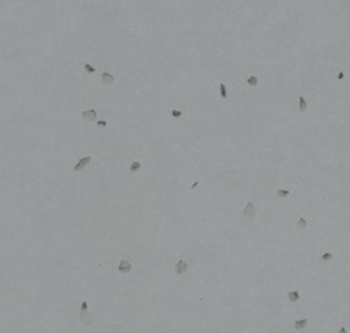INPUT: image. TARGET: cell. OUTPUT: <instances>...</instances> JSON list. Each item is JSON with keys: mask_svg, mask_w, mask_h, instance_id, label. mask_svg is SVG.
I'll return each instance as SVG.
<instances>
[{"mask_svg": "<svg viewBox=\"0 0 350 333\" xmlns=\"http://www.w3.org/2000/svg\"><path fill=\"white\" fill-rule=\"evenodd\" d=\"M80 321L84 326H91L93 324V313H90L88 309L80 311Z\"/></svg>", "mask_w": 350, "mask_h": 333, "instance_id": "obj_1", "label": "cell"}, {"mask_svg": "<svg viewBox=\"0 0 350 333\" xmlns=\"http://www.w3.org/2000/svg\"><path fill=\"white\" fill-rule=\"evenodd\" d=\"M186 271H188V264H186L183 259H180L176 263V265H175V273H176L178 276H180V274H184Z\"/></svg>", "mask_w": 350, "mask_h": 333, "instance_id": "obj_2", "label": "cell"}, {"mask_svg": "<svg viewBox=\"0 0 350 333\" xmlns=\"http://www.w3.org/2000/svg\"><path fill=\"white\" fill-rule=\"evenodd\" d=\"M96 112H95L94 109H89V110H84V112L81 113V117H83V119L84 120H86V122H91V120H94V119H96Z\"/></svg>", "mask_w": 350, "mask_h": 333, "instance_id": "obj_3", "label": "cell"}, {"mask_svg": "<svg viewBox=\"0 0 350 333\" xmlns=\"http://www.w3.org/2000/svg\"><path fill=\"white\" fill-rule=\"evenodd\" d=\"M90 160H91V157H84V158H81V159H79L76 165L74 166V172H79V170H81L85 165H88V164L90 163Z\"/></svg>", "mask_w": 350, "mask_h": 333, "instance_id": "obj_4", "label": "cell"}, {"mask_svg": "<svg viewBox=\"0 0 350 333\" xmlns=\"http://www.w3.org/2000/svg\"><path fill=\"white\" fill-rule=\"evenodd\" d=\"M255 213H256V211H255L254 204L251 203V202H249V203L245 205V208H244V216L248 217V218H253L254 216H255Z\"/></svg>", "mask_w": 350, "mask_h": 333, "instance_id": "obj_5", "label": "cell"}, {"mask_svg": "<svg viewBox=\"0 0 350 333\" xmlns=\"http://www.w3.org/2000/svg\"><path fill=\"white\" fill-rule=\"evenodd\" d=\"M101 80H103V83H104L105 85H110V84H113V83H114V77L111 74H109L108 71H104L103 75H101Z\"/></svg>", "mask_w": 350, "mask_h": 333, "instance_id": "obj_6", "label": "cell"}, {"mask_svg": "<svg viewBox=\"0 0 350 333\" xmlns=\"http://www.w3.org/2000/svg\"><path fill=\"white\" fill-rule=\"evenodd\" d=\"M118 269H119V272H121V273L129 272L130 269H131V264L129 263L128 260H121L120 264H119V267H118Z\"/></svg>", "mask_w": 350, "mask_h": 333, "instance_id": "obj_7", "label": "cell"}, {"mask_svg": "<svg viewBox=\"0 0 350 333\" xmlns=\"http://www.w3.org/2000/svg\"><path fill=\"white\" fill-rule=\"evenodd\" d=\"M308 326V319H298L295 321V330L301 331Z\"/></svg>", "mask_w": 350, "mask_h": 333, "instance_id": "obj_8", "label": "cell"}, {"mask_svg": "<svg viewBox=\"0 0 350 333\" xmlns=\"http://www.w3.org/2000/svg\"><path fill=\"white\" fill-rule=\"evenodd\" d=\"M308 109V102L305 100L304 97H299V112H305Z\"/></svg>", "mask_w": 350, "mask_h": 333, "instance_id": "obj_9", "label": "cell"}, {"mask_svg": "<svg viewBox=\"0 0 350 333\" xmlns=\"http://www.w3.org/2000/svg\"><path fill=\"white\" fill-rule=\"evenodd\" d=\"M288 298L291 301V302H296V301H299L300 294H299V292H298V291H293V292H290L289 294H288Z\"/></svg>", "mask_w": 350, "mask_h": 333, "instance_id": "obj_10", "label": "cell"}, {"mask_svg": "<svg viewBox=\"0 0 350 333\" xmlns=\"http://www.w3.org/2000/svg\"><path fill=\"white\" fill-rule=\"evenodd\" d=\"M220 97L223 98V99H225L226 97H228V90H226V86H225V84H220Z\"/></svg>", "mask_w": 350, "mask_h": 333, "instance_id": "obj_11", "label": "cell"}, {"mask_svg": "<svg viewBox=\"0 0 350 333\" xmlns=\"http://www.w3.org/2000/svg\"><path fill=\"white\" fill-rule=\"evenodd\" d=\"M246 82H248V84H249V85L255 86V85H258V82H259V80H258V78H256V77H254V75H251V77H249V78H248V80H246Z\"/></svg>", "mask_w": 350, "mask_h": 333, "instance_id": "obj_12", "label": "cell"}, {"mask_svg": "<svg viewBox=\"0 0 350 333\" xmlns=\"http://www.w3.org/2000/svg\"><path fill=\"white\" fill-rule=\"evenodd\" d=\"M140 166H141V164L139 163V162H133L131 163V165H130V172H136V170H139L140 169Z\"/></svg>", "mask_w": 350, "mask_h": 333, "instance_id": "obj_13", "label": "cell"}, {"mask_svg": "<svg viewBox=\"0 0 350 333\" xmlns=\"http://www.w3.org/2000/svg\"><path fill=\"white\" fill-rule=\"evenodd\" d=\"M290 194V192L288 189H279L278 190V196H279L280 198H285V197H288Z\"/></svg>", "mask_w": 350, "mask_h": 333, "instance_id": "obj_14", "label": "cell"}, {"mask_svg": "<svg viewBox=\"0 0 350 333\" xmlns=\"http://www.w3.org/2000/svg\"><path fill=\"white\" fill-rule=\"evenodd\" d=\"M298 227L301 228V229L306 228V220L304 219V218H300V219L298 220Z\"/></svg>", "mask_w": 350, "mask_h": 333, "instance_id": "obj_15", "label": "cell"}, {"mask_svg": "<svg viewBox=\"0 0 350 333\" xmlns=\"http://www.w3.org/2000/svg\"><path fill=\"white\" fill-rule=\"evenodd\" d=\"M84 69H85V71L86 73H95V69H94V66H91L90 64H86L84 65Z\"/></svg>", "mask_w": 350, "mask_h": 333, "instance_id": "obj_16", "label": "cell"}, {"mask_svg": "<svg viewBox=\"0 0 350 333\" xmlns=\"http://www.w3.org/2000/svg\"><path fill=\"white\" fill-rule=\"evenodd\" d=\"M331 258H333V254H331V253H324V254L321 256V260H324V262L330 260Z\"/></svg>", "mask_w": 350, "mask_h": 333, "instance_id": "obj_17", "label": "cell"}, {"mask_svg": "<svg viewBox=\"0 0 350 333\" xmlns=\"http://www.w3.org/2000/svg\"><path fill=\"white\" fill-rule=\"evenodd\" d=\"M170 114H172L173 118H180L181 117V112H180V110H176V109H173Z\"/></svg>", "mask_w": 350, "mask_h": 333, "instance_id": "obj_18", "label": "cell"}, {"mask_svg": "<svg viewBox=\"0 0 350 333\" xmlns=\"http://www.w3.org/2000/svg\"><path fill=\"white\" fill-rule=\"evenodd\" d=\"M106 124H108V123H106L105 120H99L98 122V126H100V128H105Z\"/></svg>", "mask_w": 350, "mask_h": 333, "instance_id": "obj_19", "label": "cell"}, {"mask_svg": "<svg viewBox=\"0 0 350 333\" xmlns=\"http://www.w3.org/2000/svg\"><path fill=\"white\" fill-rule=\"evenodd\" d=\"M85 309H88V303H86L85 301H84V302L81 303V308H80V311H85Z\"/></svg>", "mask_w": 350, "mask_h": 333, "instance_id": "obj_20", "label": "cell"}, {"mask_svg": "<svg viewBox=\"0 0 350 333\" xmlns=\"http://www.w3.org/2000/svg\"><path fill=\"white\" fill-rule=\"evenodd\" d=\"M339 333H348V332H347V330H345V327H341L340 331H339Z\"/></svg>", "mask_w": 350, "mask_h": 333, "instance_id": "obj_21", "label": "cell"}, {"mask_svg": "<svg viewBox=\"0 0 350 333\" xmlns=\"http://www.w3.org/2000/svg\"><path fill=\"white\" fill-rule=\"evenodd\" d=\"M338 78H339L340 80H341V79L344 78V74H343V73H339V74H338Z\"/></svg>", "mask_w": 350, "mask_h": 333, "instance_id": "obj_22", "label": "cell"}, {"mask_svg": "<svg viewBox=\"0 0 350 333\" xmlns=\"http://www.w3.org/2000/svg\"><path fill=\"white\" fill-rule=\"evenodd\" d=\"M196 185H198V182H195V183H194V184H193V185H192V188H195V187H196Z\"/></svg>", "mask_w": 350, "mask_h": 333, "instance_id": "obj_23", "label": "cell"}, {"mask_svg": "<svg viewBox=\"0 0 350 333\" xmlns=\"http://www.w3.org/2000/svg\"><path fill=\"white\" fill-rule=\"evenodd\" d=\"M0 108H1V105H0Z\"/></svg>", "mask_w": 350, "mask_h": 333, "instance_id": "obj_24", "label": "cell"}]
</instances>
